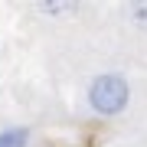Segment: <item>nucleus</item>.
Segmentation results:
<instances>
[{
  "label": "nucleus",
  "instance_id": "1",
  "mask_svg": "<svg viewBox=\"0 0 147 147\" xmlns=\"http://www.w3.org/2000/svg\"><path fill=\"white\" fill-rule=\"evenodd\" d=\"M127 98H131V88H127V79L124 75H115V72H105L98 79H92L88 85V105L95 115L101 118H115L127 108Z\"/></svg>",
  "mask_w": 147,
  "mask_h": 147
},
{
  "label": "nucleus",
  "instance_id": "2",
  "mask_svg": "<svg viewBox=\"0 0 147 147\" xmlns=\"http://www.w3.org/2000/svg\"><path fill=\"white\" fill-rule=\"evenodd\" d=\"M26 144H30L26 127H7V131H0V147H26Z\"/></svg>",
  "mask_w": 147,
  "mask_h": 147
},
{
  "label": "nucleus",
  "instance_id": "3",
  "mask_svg": "<svg viewBox=\"0 0 147 147\" xmlns=\"http://www.w3.org/2000/svg\"><path fill=\"white\" fill-rule=\"evenodd\" d=\"M127 16H131V23L137 30H144L147 33V0H137V3L127 7Z\"/></svg>",
  "mask_w": 147,
  "mask_h": 147
},
{
  "label": "nucleus",
  "instance_id": "4",
  "mask_svg": "<svg viewBox=\"0 0 147 147\" xmlns=\"http://www.w3.org/2000/svg\"><path fill=\"white\" fill-rule=\"evenodd\" d=\"M36 7L42 13H75L79 10V3H65V0H39Z\"/></svg>",
  "mask_w": 147,
  "mask_h": 147
}]
</instances>
